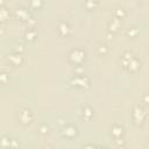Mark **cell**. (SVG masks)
I'll return each mask as SVG.
<instances>
[{
    "label": "cell",
    "instance_id": "8fae6325",
    "mask_svg": "<svg viewBox=\"0 0 149 149\" xmlns=\"http://www.w3.org/2000/svg\"><path fill=\"white\" fill-rule=\"evenodd\" d=\"M0 17H1V20L8 19V10L6 8H0Z\"/></svg>",
    "mask_w": 149,
    "mask_h": 149
},
{
    "label": "cell",
    "instance_id": "3957f363",
    "mask_svg": "<svg viewBox=\"0 0 149 149\" xmlns=\"http://www.w3.org/2000/svg\"><path fill=\"white\" fill-rule=\"evenodd\" d=\"M84 57H85L84 51H81V50H79V49L72 50L71 54H70V59H71L74 64H79V63H81L83 59H84Z\"/></svg>",
    "mask_w": 149,
    "mask_h": 149
},
{
    "label": "cell",
    "instance_id": "30bf717a",
    "mask_svg": "<svg viewBox=\"0 0 149 149\" xmlns=\"http://www.w3.org/2000/svg\"><path fill=\"white\" fill-rule=\"evenodd\" d=\"M30 6L33 8H40L42 6V0H30Z\"/></svg>",
    "mask_w": 149,
    "mask_h": 149
},
{
    "label": "cell",
    "instance_id": "5bb4252c",
    "mask_svg": "<svg viewBox=\"0 0 149 149\" xmlns=\"http://www.w3.org/2000/svg\"><path fill=\"white\" fill-rule=\"evenodd\" d=\"M0 79H1L2 83H6V81L8 80V77H7L6 73H0Z\"/></svg>",
    "mask_w": 149,
    "mask_h": 149
},
{
    "label": "cell",
    "instance_id": "9c48e42d",
    "mask_svg": "<svg viewBox=\"0 0 149 149\" xmlns=\"http://www.w3.org/2000/svg\"><path fill=\"white\" fill-rule=\"evenodd\" d=\"M109 27H111V28H109L111 30H113V31H116V30H118V28L120 27V21H119V19H118V17H115V19H114V20L111 22Z\"/></svg>",
    "mask_w": 149,
    "mask_h": 149
},
{
    "label": "cell",
    "instance_id": "8992f818",
    "mask_svg": "<svg viewBox=\"0 0 149 149\" xmlns=\"http://www.w3.org/2000/svg\"><path fill=\"white\" fill-rule=\"evenodd\" d=\"M72 84L74 86H80V87H85L86 85H88V79L84 76H78L76 78H73Z\"/></svg>",
    "mask_w": 149,
    "mask_h": 149
},
{
    "label": "cell",
    "instance_id": "52a82bcc",
    "mask_svg": "<svg viewBox=\"0 0 149 149\" xmlns=\"http://www.w3.org/2000/svg\"><path fill=\"white\" fill-rule=\"evenodd\" d=\"M122 134H123V128H122L121 126H119V125H114V126L112 127V135H113L115 139L121 137Z\"/></svg>",
    "mask_w": 149,
    "mask_h": 149
},
{
    "label": "cell",
    "instance_id": "ba28073f",
    "mask_svg": "<svg viewBox=\"0 0 149 149\" xmlns=\"http://www.w3.org/2000/svg\"><path fill=\"white\" fill-rule=\"evenodd\" d=\"M69 30H70V27H69V24L66 22H62L59 24V31H61L62 35H66Z\"/></svg>",
    "mask_w": 149,
    "mask_h": 149
},
{
    "label": "cell",
    "instance_id": "6da1fadb",
    "mask_svg": "<svg viewBox=\"0 0 149 149\" xmlns=\"http://www.w3.org/2000/svg\"><path fill=\"white\" fill-rule=\"evenodd\" d=\"M19 119H20V122L24 126L29 125L33 120V114L30 112V109L28 108H22L20 112H19Z\"/></svg>",
    "mask_w": 149,
    "mask_h": 149
},
{
    "label": "cell",
    "instance_id": "7a4b0ae2",
    "mask_svg": "<svg viewBox=\"0 0 149 149\" xmlns=\"http://www.w3.org/2000/svg\"><path fill=\"white\" fill-rule=\"evenodd\" d=\"M133 118H134V122H135V123L142 125V123L144 122V119H146V113H144V111H143L141 107H136V108L134 109Z\"/></svg>",
    "mask_w": 149,
    "mask_h": 149
},
{
    "label": "cell",
    "instance_id": "5b68a950",
    "mask_svg": "<svg viewBox=\"0 0 149 149\" xmlns=\"http://www.w3.org/2000/svg\"><path fill=\"white\" fill-rule=\"evenodd\" d=\"M0 146L1 147H17L19 143L8 136H1L0 137Z\"/></svg>",
    "mask_w": 149,
    "mask_h": 149
},
{
    "label": "cell",
    "instance_id": "7c38bea8",
    "mask_svg": "<svg viewBox=\"0 0 149 149\" xmlns=\"http://www.w3.org/2000/svg\"><path fill=\"white\" fill-rule=\"evenodd\" d=\"M40 133H41L42 135H47V134L49 133V128H48V126H47V125H42L41 128H40Z\"/></svg>",
    "mask_w": 149,
    "mask_h": 149
},
{
    "label": "cell",
    "instance_id": "277c9868",
    "mask_svg": "<svg viewBox=\"0 0 149 149\" xmlns=\"http://www.w3.org/2000/svg\"><path fill=\"white\" fill-rule=\"evenodd\" d=\"M63 134H64V136H66V137H73V136H76V135L78 134L77 127H76V126H72V125H68V126L64 127Z\"/></svg>",
    "mask_w": 149,
    "mask_h": 149
},
{
    "label": "cell",
    "instance_id": "4fadbf2b",
    "mask_svg": "<svg viewBox=\"0 0 149 149\" xmlns=\"http://www.w3.org/2000/svg\"><path fill=\"white\" fill-rule=\"evenodd\" d=\"M115 12H118V14H119V17H121V19H122V17L125 16V10H123L122 8H118Z\"/></svg>",
    "mask_w": 149,
    "mask_h": 149
},
{
    "label": "cell",
    "instance_id": "9a60e30c",
    "mask_svg": "<svg viewBox=\"0 0 149 149\" xmlns=\"http://www.w3.org/2000/svg\"><path fill=\"white\" fill-rule=\"evenodd\" d=\"M3 2H5V0H0V7L3 5Z\"/></svg>",
    "mask_w": 149,
    "mask_h": 149
}]
</instances>
